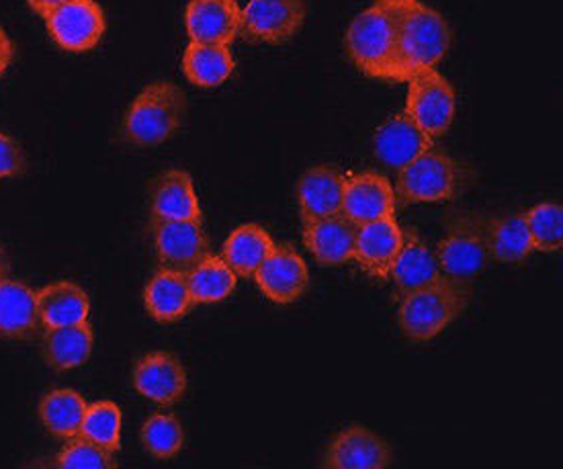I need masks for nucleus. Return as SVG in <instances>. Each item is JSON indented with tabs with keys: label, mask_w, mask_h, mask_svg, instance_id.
<instances>
[{
	"label": "nucleus",
	"mask_w": 563,
	"mask_h": 469,
	"mask_svg": "<svg viewBox=\"0 0 563 469\" xmlns=\"http://www.w3.org/2000/svg\"><path fill=\"white\" fill-rule=\"evenodd\" d=\"M346 54L356 68L373 80L406 83L398 52L396 19L386 0H375L349 25Z\"/></svg>",
	"instance_id": "f257e3e1"
},
{
	"label": "nucleus",
	"mask_w": 563,
	"mask_h": 469,
	"mask_svg": "<svg viewBox=\"0 0 563 469\" xmlns=\"http://www.w3.org/2000/svg\"><path fill=\"white\" fill-rule=\"evenodd\" d=\"M396 19L401 73L437 68L451 47L453 33L445 17L422 0H386Z\"/></svg>",
	"instance_id": "f03ea898"
},
{
	"label": "nucleus",
	"mask_w": 563,
	"mask_h": 469,
	"mask_svg": "<svg viewBox=\"0 0 563 469\" xmlns=\"http://www.w3.org/2000/svg\"><path fill=\"white\" fill-rule=\"evenodd\" d=\"M470 295L467 283L446 277L401 295L398 308L401 335L412 342H429L439 337L470 306Z\"/></svg>",
	"instance_id": "7ed1b4c3"
},
{
	"label": "nucleus",
	"mask_w": 563,
	"mask_h": 469,
	"mask_svg": "<svg viewBox=\"0 0 563 469\" xmlns=\"http://www.w3.org/2000/svg\"><path fill=\"white\" fill-rule=\"evenodd\" d=\"M472 173L445 150L430 148L398 171L396 199L401 206L455 201L467 189Z\"/></svg>",
	"instance_id": "20e7f679"
},
{
	"label": "nucleus",
	"mask_w": 563,
	"mask_h": 469,
	"mask_svg": "<svg viewBox=\"0 0 563 469\" xmlns=\"http://www.w3.org/2000/svg\"><path fill=\"white\" fill-rule=\"evenodd\" d=\"M187 97L170 80H156L134 99L123 118V140L137 148L161 146L180 130Z\"/></svg>",
	"instance_id": "39448f33"
},
{
	"label": "nucleus",
	"mask_w": 563,
	"mask_h": 469,
	"mask_svg": "<svg viewBox=\"0 0 563 469\" xmlns=\"http://www.w3.org/2000/svg\"><path fill=\"white\" fill-rule=\"evenodd\" d=\"M434 254L446 279L470 285L489 263L488 218L479 214H457L451 218Z\"/></svg>",
	"instance_id": "423d86ee"
},
{
	"label": "nucleus",
	"mask_w": 563,
	"mask_h": 469,
	"mask_svg": "<svg viewBox=\"0 0 563 469\" xmlns=\"http://www.w3.org/2000/svg\"><path fill=\"white\" fill-rule=\"evenodd\" d=\"M406 109L404 113L437 142L441 140L457 111V92L437 68H422L406 80Z\"/></svg>",
	"instance_id": "0eeeda50"
},
{
	"label": "nucleus",
	"mask_w": 563,
	"mask_h": 469,
	"mask_svg": "<svg viewBox=\"0 0 563 469\" xmlns=\"http://www.w3.org/2000/svg\"><path fill=\"white\" fill-rule=\"evenodd\" d=\"M303 0H251L240 13L238 35L251 44L282 45L306 23Z\"/></svg>",
	"instance_id": "6e6552de"
},
{
	"label": "nucleus",
	"mask_w": 563,
	"mask_h": 469,
	"mask_svg": "<svg viewBox=\"0 0 563 469\" xmlns=\"http://www.w3.org/2000/svg\"><path fill=\"white\" fill-rule=\"evenodd\" d=\"M45 28L62 50L82 54L103 40L107 21L99 2L66 0L45 17Z\"/></svg>",
	"instance_id": "1a4fd4ad"
},
{
	"label": "nucleus",
	"mask_w": 563,
	"mask_h": 469,
	"mask_svg": "<svg viewBox=\"0 0 563 469\" xmlns=\"http://www.w3.org/2000/svg\"><path fill=\"white\" fill-rule=\"evenodd\" d=\"M152 238L161 266L180 273H189L211 252L201 221L152 220Z\"/></svg>",
	"instance_id": "9d476101"
},
{
	"label": "nucleus",
	"mask_w": 563,
	"mask_h": 469,
	"mask_svg": "<svg viewBox=\"0 0 563 469\" xmlns=\"http://www.w3.org/2000/svg\"><path fill=\"white\" fill-rule=\"evenodd\" d=\"M254 281L273 304L291 306L308 292L310 271L291 244H275L265 263L254 273Z\"/></svg>",
	"instance_id": "9b49d317"
},
{
	"label": "nucleus",
	"mask_w": 563,
	"mask_h": 469,
	"mask_svg": "<svg viewBox=\"0 0 563 469\" xmlns=\"http://www.w3.org/2000/svg\"><path fill=\"white\" fill-rule=\"evenodd\" d=\"M394 461V451L367 426L353 425L328 443L320 466L327 469H384Z\"/></svg>",
	"instance_id": "f8f14e48"
},
{
	"label": "nucleus",
	"mask_w": 563,
	"mask_h": 469,
	"mask_svg": "<svg viewBox=\"0 0 563 469\" xmlns=\"http://www.w3.org/2000/svg\"><path fill=\"white\" fill-rule=\"evenodd\" d=\"M396 192L389 178L377 171H363L346 176L341 214L353 221L356 228L369 221L396 216Z\"/></svg>",
	"instance_id": "ddd939ff"
},
{
	"label": "nucleus",
	"mask_w": 563,
	"mask_h": 469,
	"mask_svg": "<svg viewBox=\"0 0 563 469\" xmlns=\"http://www.w3.org/2000/svg\"><path fill=\"white\" fill-rule=\"evenodd\" d=\"M134 388L154 404L173 406L187 392V371L173 352H148L135 363Z\"/></svg>",
	"instance_id": "4468645a"
},
{
	"label": "nucleus",
	"mask_w": 563,
	"mask_h": 469,
	"mask_svg": "<svg viewBox=\"0 0 563 469\" xmlns=\"http://www.w3.org/2000/svg\"><path fill=\"white\" fill-rule=\"evenodd\" d=\"M346 176L336 166H311L299 176L296 187L301 221L320 220L341 214Z\"/></svg>",
	"instance_id": "2eb2a0df"
},
{
	"label": "nucleus",
	"mask_w": 563,
	"mask_h": 469,
	"mask_svg": "<svg viewBox=\"0 0 563 469\" xmlns=\"http://www.w3.org/2000/svg\"><path fill=\"white\" fill-rule=\"evenodd\" d=\"M236 0H191L185 11L187 35L195 44L232 45L240 31Z\"/></svg>",
	"instance_id": "dca6fc26"
},
{
	"label": "nucleus",
	"mask_w": 563,
	"mask_h": 469,
	"mask_svg": "<svg viewBox=\"0 0 563 469\" xmlns=\"http://www.w3.org/2000/svg\"><path fill=\"white\" fill-rule=\"evenodd\" d=\"M432 146L434 140L429 133L422 132L404 111L387 119L373 135L375 156L394 171H401Z\"/></svg>",
	"instance_id": "f3484780"
},
{
	"label": "nucleus",
	"mask_w": 563,
	"mask_h": 469,
	"mask_svg": "<svg viewBox=\"0 0 563 469\" xmlns=\"http://www.w3.org/2000/svg\"><path fill=\"white\" fill-rule=\"evenodd\" d=\"M401 236L396 216L358 226L353 261L365 269L371 277L389 279V271L401 247Z\"/></svg>",
	"instance_id": "a211bd4d"
},
{
	"label": "nucleus",
	"mask_w": 563,
	"mask_h": 469,
	"mask_svg": "<svg viewBox=\"0 0 563 469\" xmlns=\"http://www.w3.org/2000/svg\"><path fill=\"white\" fill-rule=\"evenodd\" d=\"M303 244L324 266H341L355 259L356 226L342 214L303 221Z\"/></svg>",
	"instance_id": "6ab92c4d"
},
{
	"label": "nucleus",
	"mask_w": 563,
	"mask_h": 469,
	"mask_svg": "<svg viewBox=\"0 0 563 469\" xmlns=\"http://www.w3.org/2000/svg\"><path fill=\"white\" fill-rule=\"evenodd\" d=\"M401 247L389 271V279L398 290V297L445 277L441 273L434 250L422 240V236L412 228L401 230Z\"/></svg>",
	"instance_id": "aec40b11"
},
{
	"label": "nucleus",
	"mask_w": 563,
	"mask_h": 469,
	"mask_svg": "<svg viewBox=\"0 0 563 469\" xmlns=\"http://www.w3.org/2000/svg\"><path fill=\"white\" fill-rule=\"evenodd\" d=\"M152 220L201 221V206L195 192L194 178L185 171H166L150 192Z\"/></svg>",
	"instance_id": "412c9836"
},
{
	"label": "nucleus",
	"mask_w": 563,
	"mask_h": 469,
	"mask_svg": "<svg viewBox=\"0 0 563 469\" xmlns=\"http://www.w3.org/2000/svg\"><path fill=\"white\" fill-rule=\"evenodd\" d=\"M37 294L25 283L0 281V338L30 340L42 332Z\"/></svg>",
	"instance_id": "4be33fe9"
},
{
	"label": "nucleus",
	"mask_w": 563,
	"mask_h": 469,
	"mask_svg": "<svg viewBox=\"0 0 563 469\" xmlns=\"http://www.w3.org/2000/svg\"><path fill=\"white\" fill-rule=\"evenodd\" d=\"M144 306L158 323L173 324L183 320L195 306L187 273L161 266L144 290Z\"/></svg>",
	"instance_id": "5701e85b"
},
{
	"label": "nucleus",
	"mask_w": 563,
	"mask_h": 469,
	"mask_svg": "<svg viewBox=\"0 0 563 469\" xmlns=\"http://www.w3.org/2000/svg\"><path fill=\"white\" fill-rule=\"evenodd\" d=\"M92 345L95 337L89 323L45 328L42 355L47 366L62 373L85 366L92 355Z\"/></svg>",
	"instance_id": "b1692460"
},
{
	"label": "nucleus",
	"mask_w": 563,
	"mask_h": 469,
	"mask_svg": "<svg viewBox=\"0 0 563 469\" xmlns=\"http://www.w3.org/2000/svg\"><path fill=\"white\" fill-rule=\"evenodd\" d=\"M37 309L44 328L73 326L89 320L90 299L80 285L58 281L37 292Z\"/></svg>",
	"instance_id": "393cba45"
},
{
	"label": "nucleus",
	"mask_w": 563,
	"mask_h": 469,
	"mask_svg": "<svg viewBox=\"0 0 563 469\" xmlns=\"http://www.w3.org/2000/svg\"><path fill=\"white\" fill-rule=\"evenodd\" d=\"M236 70L230 45L191 44L183 54V73L187 80L201 88L223 85Z\"/></svg>",
	"instance_id": "a878e982"
},
{
	"label": "nucleus",
	"mask_w": 563,
	"mask_h": 469,
	"mask_svg": "<svg viewBox=\"0 0 563 469\" xmlns=\"http://www.w3.org/2000/svg\"><path fill=\"white\" fill-rule=\"evenodd\" d=\"M273 249L275 242L263 226L244 223L223 242L222 259L238 277H254Z\"/></svg>",
	"instance_id": "bb28decb"
},
{
	"label": "nucleus",
	"mask_w": 563,
	"mask_h": 469,
	"mask_svg": "<svg viewBox=\"0 0 563 469\" xmlns=\"http://www.w3.org/2000/svg\"><path fill=\"white\" fill-rule=\"evenodd\" d=\"M89 408L87 400L75 390L59 388L45 394L40 402V418L45 430L59 440L75 439L80 435L85 412Z\"/></svg>",
	"instance_id": "cd10ccee"
},
{
	"label": "nucleus",
	"mask_w": 563,
	"mask_h": 469,
	"mask_svg": "<svg viewBox=\"0 0 563 469\" xmlns=\"http://www.w3.org/2000/svg\"><path fill=\"white\" fill-rule=\"evenodd\" d=\"M489 261L515 264L527 261L533 254V240L522 214L488 218Z\"/></svg>",
	"instance_id": "c85d7f7f"
},
{
	"label": "nucleus",
	"mask_w": 563,
	"mask_h": 469,
	"mask_svg": "<svg viewBox=\"0 0 563 469\" xmlns=\"http://www.w3.org/2000/svg\"><path fill=\"white\" fill-rule=\"evenodd\" d=\"M187 281H189L195 306L218 304L234 294L238 275L222 257L209 252L201 263L195 264L194 269L187 273Z\"/></svg>",
	"instance_id": "c756f323"
},
{
	"label": "nucleus",
	"mask_w": 563,
	"mask_h": 469,
	"mask_svg": "<svg viewBox=\"0 0 563 469\" xmlns=\"http://www.w3.org/2000/svg\"><path fill=\"white\" fill-rule=\"evenodd\" d=\"M525 216L534 252L555 254L563 247V207L555 201H545L531 207Z\"/></svg>",
	"instance_id": "7c9ffc66"
},
{
	"label": "nucleus",
	"mask_w": 563,
	"mask_h": 469,
	"mask_svg": "<svg viewBox=\"0 0 563 469\" xmlns=\"http://www.w3.org/2000/svg\"><path fill=\"white\" fill-rule=\"evenodd\" d=\"M121 411L115 402L101 400L89 404L80 426V437L101 445L107 451L118 454L121 447Z\"/></svg>",
	"instance_id": "2f4dec72"
},
{
	"label": "nucleus",
	"mask_w": 563,
	"mask_h": 469,
	"mask_svg": "<svg viewBox=\"0 0 563 469\" xmlns=\"http://www.w3.org/2000/svg\"><path fill=\"white\" fill-rule=\"evenodd\" d=\"M140 437L154 459H173L185 445V430L175 414H152L142 426Z\"/></svg>",
	"instance_id": "473e14b6"
},
{
	"label": "nucleus",
	"mask_w": 563,
	"mask_h": 469,
	"mask_svg": "<svg viewBox=\"0 0 563 469\" xmlns=\"http://www.w3.org/2000/svg\"><path fill=\"white\" fill-rule=\"evenodd\" d=\"M56 466L64 469H111L118 466V459L113 451H107L101 445L78 435L66 440L59 449Z\"/></svg>",
	"instance_id": "72a5a7b5"
},
{
	"label": "nucleus",
	"mask_w": 563,
	"mask_h": 469,
	"mask_svg": "<svg viewBox=\"0 0 563 469\" xmlns=\"http://www.w3.org/2000/svg\"><path fill=\"white\" fill-rule=\"evenodd\" d=\"M25 171V156L13 138L0 133V178L21 175Z\"/></svg>",
	"instance_id": "f704fd0d"
},
{
	"label": "nucleus",
	"mask_w": 563,
	"mask_h": 469,
	"mask_svg": "<svg viewBox=\"0 0 563 469\" xmlns=\"http://www.w3.org/2000/svg\"><path fill=\"white\" fill-rule=\"evenodd\" d=\"M13 56H15L13 42L9 40V35L4 33V30L0 28V78L9 70V66H11V62H13Z\"/></svg>",
	"instance_id": "c9c22d12"
},
{
	"label": "nucleus",
	"mask_w": 563,
	"mask_h": 469,
	"mask_svg": "<svg viewBox=\"0 0 563 469\" xmlns=\"http://www.w3.org/2000/svg\"><path fill=\"white\" fill-rule=\"evenodd\" d=\"M66 0H27L31 9L40 17H47L54 9H58L59 4H64Z\"/></svg>",
	"instance_id": "e433bc0d"
},
{
	"label": "nucleus",
	"mask_w": 563,
	"mask_h": 469,
	"mask_svg": "<svg viewBox=\"0 0 563 469\" xmlns=\"http://www.w3.org/2000/svg\"><path fill=\"white\" fill-rule=\"evenodd\" d=\"M9 273H11V263H9L7 252H4V249L0 247V281L9 277Z\"/></svg>",
	"instance_id": "4c0bfd02"
}]
</instances>
